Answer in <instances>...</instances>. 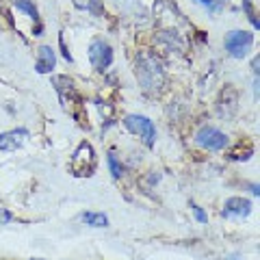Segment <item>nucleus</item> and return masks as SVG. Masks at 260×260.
Here are the masks:
<instances>
[{"instance_id":"f257e3e1","label":"nucleus","mask_w":260,"mask_h":260,"mask_svg":"<svg viewBox=\"0 0 260 260\" xmlns=\"http://www.w3.org/2000/svg\"><path fill=\"white\" fill-rule=\"evenodd\" d=\"M137 78L145 93H158L165 85V70L154 54L141 52L137 56Z\"/></svg>"},{"instance_id":"9b49d317","label":"nucleus","mask_w":260,"mask_h":260,"mask_svg":"<svg viewBox=\"0 0 260 260\" xmlns=\"http://www.w3.org/2000/svg\"><path fill=\"white\" fill-rule=\"evenodd\" d=\"M80 219H83V223L91 225V228H107L109 225V217L104 213H91V210H87V213L80 215Z\"/></svg>"},{"instance_id":"2eb2a0df","label":"nucleus","mask_w":260,"mask_h":260,"mask_svg":"<svg viewBox=\"0 0 260 260\" xmlns=\"http://www.w3.org/2000/svg\"><path fill=\"white\" fill-rule=\"evenodd\" d=\"M195 3L202 5V7H206L210 13H219V11H221V3H219V0H195Z\"/></svg>"},{"instance_id":"aec40b11","label":"nucleus","mask_w":260,"mask_h":260,"mask_svg":"<svg viewBox=\"0 0 260 260\" xmlns=\"http://www.w3.org/2000/svg\"><path fill=\"white\" fill-rule=\"evenodd\" d=\"M258 61H260V59H258V56H256V59H254V61H251V70H254V74H258Z\"/></svg>"},{"instance_id":"412c9836","label":"nucleus","mask_w":260,"mask_h":260,"mask_svg":"<svg viewBox=\"0 0 260 260\" xmlns=\"http://www.w3.org/2000/svg\"><path fill=\"white\" fill-rule=\"evenodd\" d=\"M251 193L258 195V193H260V186H258V184H251Z\"/></svg>"},{"instance_id":"4be33fe9","label":"nucleus","mask_w":260,"mask_h":260,"mask_svg":"<svg viewBox=\"0 0 260 260\" xmlns=\"http://www.w3.org/2000/svg\"><path fill=\"white\" fill-rule=\"evenodd\" d=\"M230 260H241V258H239V256H232V258H230Z\"/></svg>"},{"instance_id":"7ed1b4c3","label":"nucleus","mask_w":260,"mask_h":260,"mask_svg":"<svg viewBox=\"0 0 260 260\" xmlns=\"http://www.w3.org/2000/svg\"><path fill=\"white\" fill-rule=\"evenodd\" d=\"M98 167V156H95V150L89 141H80V145L72 154V160H70V169L72 174L78 176V178H89L93 176Z\"/></svg>"},{"instance_id":"9d476101","label":"nucleus","mask_w":260,"mask_h":260,"mask_svg":"<svg viewBox=\"0 0 260 260\" xmlns=\"http://www.w3.org/2000/svg\"><path fill=\"white\" fill-rule=\"evenodd\" d=\"M56 65V56L50 46H42L37 52V63H35V72L37 74H50Z\"/></svg>"},{"instance_id":"39448f33","label":"nucleus","mask_w":260,"mask_h":260,"mask_svg":"<svg viewBox=\"0 0 260 260\" xmlns=\"http://www.w3.org/2000/svg\"><path fill=\"white\" fill-rule=\"evenodd\" d=\"M124 126L130 133L139 135V139L148 145V148H154V143H156V126H154V121H150L145 115H126Z\"/></svg>"},{"instance_id":"f8f14e48","label":"nucleus","mask_w":260,"mask_h":260,"mask_svg":"<svg viewBox=\"0 0 260 260\" xmlns=\"http://www.w3.org/2000/svg\"><path fill=\"white\" fill-rule=\"evenodd\" d=\"M15 9L18 11H24V13H28L32 20L39 22V11H37V7L30 3V0H15Z\"/></svg>"},{"instance_id":"f03ea898","label":"nucleus","mask_w":260,"mask_h":260,"mask_svg":"<svg viewBox=\"0 0 260 260\" xmlns=\"http://www.w3.org/2000/svg\"><path fill=\"white\" fill-rule=\"evenodd\" d=\"M52 85H54L56 93H59V98H61L63 109L68 111L74 119H83L80 117V113H78L80 109H83V98L78 95L76 87H74V80L68 78V76H54Z\"/></svg>"},{"instance_id":"f3484780","label":"nucleus","mask_w":260,"mask_h":260,"mask_svg":"<svg viewBox=\"0 0 260 260\" xmlns=\"http://www.w3.org/2000/svg\"><path fill=\"white\" fill-rule=\"evenodd\" d=\"M13 221V215L9 213L7 208H0V225H5V223H11Z\"/></svg>"},{"instance_id":"a211bd4d","label":"nucleus","mask_w":260,"mask_h":260,"mask_svg":"<svg viewBox=\"0 0 260 260\" xmlns=\"http://www.w3.org/2000/svg\"><path fill=\"white\" fill-rule=\"evenodd\" d=\"M59 46H61V52H63V59H65V61H70V63H72V54L68 52V48H65V39H63V35H59Z\"/></svg>"},{"instance_id":"dca6fc26","label":"nucleus","mask_w":260,"mask_h":260,"mask_svg":"<svg viewBox=\"0 0 260 260\" xmlns=\"http://www.w3.org/2000/svg\"><path fill=\"white\" fill-rule=\"evenodd\" d=\"M191 208H193V215H195V219H198L200 223H206V221H208V215H206L204 210H202V208H200L198 204H193Z\"/></svg>"},{"instance_id":"0eeeda50","label":"nucleus","mask_w":260,"mask_h":260,"mask_svg":"<svg viewBox=\"0 0 260 260\" xmlns=\"http://www.w3.org/2000/svg\"><path fill=\"white\" fill-rule=\"evenodd\" d=\"M89 61L98 72H107L113 63V48L104 39H93L89 44Z\"/></svg>"},{"instance_id":"5701e85b","label":"nucleus","mask_w":260,"mask_h":260,"mask_svg":"<svg viewBox=\"0 0 260 260\" xmlns=\"http://www.w3.org/2000/svg\"><path fill=\"white\" fill-rule=\"evenodd\" d=\"M30 260H44V258H30Z\"/></svg>"},{"instance_id":"1a4fd4ad","label":"nucleus","mask_w":260,"mask_h":260,"mask_svg":"<svg viewBox=\"0 0 260 260\" xmlns=\"http://www.w3.org/2000/svg\"><path fill=\"white\" fill-rule=\"evenodd\" d=\"M28 139V130L26 128H15V130H9V133H3L0 135V150L3 152H13L22 148L24 143Z\"/></svg>"},{"instance_id":"6ab92c4d","label":"nucleus","mask_w":260,"mask_h":260,"mask_svg":"<svg viewBox=\"0 0 260 260\" xmlns=\"http://www.w3.org/2000/svg\"><path fill=\"white\" fill-rule=\"evenodd\" d=\"M87 7H89V9H91L95 15H100L102 13V7H100V0H89V3H87Z\"/></svg>"},{"instance_id":"6e6552de","label":"nucleus","mask_w":260,"mask_h":260,"mask_svg":"<svg viewBox=\"0 0 260 260\" xmlns=\"http://www.w3.org/2000/svg\"><path fill=\"white\" fill-rule=\"evenodd\" d=\"M251 213V202L245 198H228L221 215L228 219H245Z\"/></svg>"},{"instance_id":"4468645a","label":"nucleus","mask_w":260,"mask_h":260,"mask_svg":"<svg viewBox=\"0 0 260 260\" xmlns=\"http://www.w3.org/2000/svg\"><path fill=\"white\" fill-rule=\"evenodd\" d=\"M243 11L247 13V18H249V22H251V24H254V28H260V22H258V18H256L254 7H251L249 0H243Z\"/></svg>"},{"instance_id":"20e7f679","label":"nucleus","mask_w":260,"mask_h":260,"mask_svg":"<svg viewBox=\"0 0 260 260\" xmlns=\"http://www.w3.org/2000/svg\"><path fill=\"white\" fill-rule=\"evenodd\" d=\"M223 46L232 59H245L254 46V35L249 30H230L223 39Z\"/></svg>"},{"instance_id":"ddd939ff","label":"nucleus","mask_w":260,"mask_h":260,"mask_svg":"<svg viewBox=\"0 0 260 260\" xmlns=\"http://www.w3.org/2000/svg\"><path fill=\"white\" fill-rule=\"evenodd\" d=\"M107 162H109V169H111L113 178H121V176H124V167H121V162L117 160L115 152H109V156H107Z\"/></svg>"},{"instance_id":"423d86ee","label":"nucleus","mask_w":260,"mask_h":260,"mask_svg":"<svg viewBox=\"0 0 260 260\" xmlns=\"http://www.w3.org/2000/svg\"><path fill=\"white\" fill-rule=\"evenodd\" d=\"M195 143H198L202 150L219 152L228 145V137L221 133V130H217L213 126H202L198 133H195Z\"/></svg>"}]
</instances>
